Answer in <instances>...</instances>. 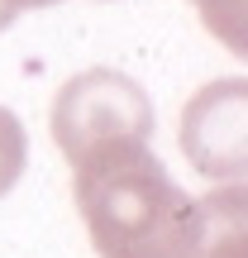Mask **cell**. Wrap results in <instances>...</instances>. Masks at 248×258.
Returning a JSON list of instances; mask_svg holds the SVG:
<instances>
[{"instance_id":"obj_1","label":"cell","mask_w":248,"mask_h":258,"mask_svg":"<svg viewBox=\"0 0 248 258\" xmlns=\"http://www.w3.org/2000/svg\"><path fill=\"white\" fill-rule=\"evenodd\" d=\"M76 211L101 258H186L196 196H186L148 144H115L72 167Z\"/></svg>"},{"instance_id":"obj_2","label":"cell","mask_w":248,"mask_h":258,"mask_svg":"<svg viewBox=\"0 0 248 258\" xmlns=\"http://www.w3.org/2000/svg\"><path fill=\"white\" fill-rule=\"evenodd\" d=\"M53 144L72 167L86 158L105 153L115 144H148L153 139V101L134 77L115 72V67H91L62 82L48 110Z\"/></svg>"},{"instance_id":"obj_3","label":"cell","mask_w":248,"mask_h":258,"mask_svg":"<svg viewBox=\"0 0 248 258\" xmlns=\"http://www.w3.org/2000/svg\"><path fill=\"white\" fill-rule=\"evenodd\" d=\"M182 153L210 182H243L248 172V82H210L182 110Z\"/></svg>"},{"instance_id":"obj_4","label":"cell","mask_w":248,"mask_h":258,"mask_svg":"<svg viewBox=\"0 0 248 258\" xmlns=\"http://www.w3.org/2000/svg\"><path fill=\"white\" fill-rule=\"evenodd\" d=\"M186 258H248V191L224 182L220 191L196 201V234Z\"/></svg>"},{"instance_id":"obj_5","label":"cell","mask_w":248,"mask_h":258,"mask_svg":"<svg viewBox=\"0 0 248 258\" xmlns=\"http://www.w3.org/2000/svg\"><path fill=\"white\" fill-rule=\"evenodd\" d=\"M191 5L201 10V24L229 53H248V0H191Z\"/></svg>"},{"instance_id":"obj_6","label":"cell","mask_w":248,"mask_h":258,"mask_svg":"<svg viewBox=\"0 0 248 258\" xmlns=\"http://www.w3.org/2000/svg\"><path fill=\"white\" fill-rule=\"evenodd\" d=\"M24 163H29V134L19 115L0 105V196L15 191V182L24 177Z\"/></svg>"},{"instance_id":"obj_7","label":"cell","mask_w":248,"mask_h":258,"mask_svg":"<svg viewBox=\"0 0 248 258\" xmlns=\"http://www.w3.org/2000/svg\"><path fill=\"white\" fill-rule=\"evenodd\" d=\"M15 19H19V5L15 0H0V29H10Z\"/></svg>"},{"instance_id":"obj_8","label":"cell","mask_w":248,"mask_h":258,"mask_svg":"<svg viewBox=\"0 0 248 258\" xmlns=\"http://www.w3.org/2000/svg\"><path fill=\"white\" fill-rule=\"evenodd\" d=\"M19 10H48V5H57V0H15Z\"/></svg>"}]
</instances>
